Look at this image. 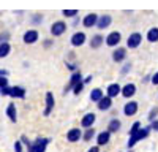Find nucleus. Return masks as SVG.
<instances>
[{
    "label": "nucleus",
    "instance_id": "7",
    "mask_svg": "<svg viewBox=\"0 0 158 152\" xmlns=\"http://www.w3.org/2000/svg\"><path fill=\"white\" fill-rule=\"evenodd\" d=\"M85 40H87V36H85V33L84 32H74L73 35H71V44L74 46V48H77V46H82L84 43H85Z\"/></svg>",
    "mask_w": 158,
    "mask_h": 152
},
{
    "label": "nucleus",
    "instance_id": "12",
    "mask_svg": "<svg viewBox=\"0 0 158 152\" xmlns=\"http://www.w3.org/2000/svg\"><path fill=\"white\" fill-rule=\"evenodd\" d=\"M120 94H122V87L118 86L117 82L109 84V86H108V89H106V95H108V97H111V98H114V97H117V95H120Z\"/></svg>",
    "mask_w": 158,
    "mask_h": 152
},
{
    "label": "nucleus",
    "instance_id": "18",
    "mask_svg": "<svg viewBox=\"0 0 158 152\" xmlns=\"http://www.w3.org/2000/svg\"><path fill=\"white\" fill-rule=\"evenodd\" d=\"M135 94H136V86H135L133 82H128V84H125V86L122 87V95H123L125 98L133 97Z\"/></svg>",
    "mask_w": 158,
    "mask_h": 152
},
{
    "label": "nucleus",
    "instance_id": "35",
    "mask_svg": "<svg viewBox=\"0 0 158 152\" xmlns=\"http://www.w3.org/2000/svg\"><path fill=\"white\" fill-rule=\"evenodd\" d=\"M152 84H153V86H158V71L152 76Z\"/></svg>",
    "mask_w": 158,
    "mask_h": 152
},
{
    "label": "nucleus",
    "instance_id": "20",
    "mask_svg": "<svg viewBox=\"0 0 158 152\" xmlns=\"http://www.w3.org/2000/svg\"><path fill=\"white\" fill-rule=\"evenodd\" d=\"M10 97L13 98H24L25 97V89L19 87V86H15L10 89Z\"/></svg>",
    "mask_w": 158,
    "mask_h": 152
},
{
    "label": "nucleus",
    "instance_id": "14",
    "mask_svg": "<svg viewBox=\"0 0 158 152\" xmlns=\"http://www.w3.org/2000/svg\"><path fill=\"white\" fill-rule=\"evenodd\" d=\"M127 59V49L125 48H117L114 53H112V60L117 62V63H120Z\"/></svg>",
    "mask_w": 158,
    "mask_h": 152
},
{
    "label": "nucleus",
    "instance_id": "24",
    "mask_svg": "<svg viewBox=\"0 0 158 152\" xmlns=\"http://www.w3.org/2000/svg\"><path fill=\"white\" fill-rule=\"evenodd\" d=\"M147 41L149 43H156L158 41V27H152L147 32Z\"/></svg>",
    "mask_w": 158,
    "mask_h": 152
},
{
    "label": "nucleus",
    "instance_id": "28",
    "mask_svg": "<svg viewBox=\"0 0 158 152\" xmlns=\"http://www.w3.org/2000/svg\"><path fill=\"white\" fill-rule=\"evenodd\" d=\"M84 86H85V82L84 81H81V82H77L74 87H73V92H74V95H79L82 92V89H84Z\"/></svg>",
    "mask_w": 158,
    "mask_h": 152
},
{
    "label": "nucleus",
    "instance_id": "23",
    "mask_svg": "<svg viewBox=\"0 0 158 152\" xmlns=\"http://www.w3.org/2000/svg\"><path fill=\"white\" fill-rule=\"evenodd\" d=\"M103 97H104V94H103L101 89H98V87H97V89H92V92H90V100H92V101L98 103Z\"/></svg>",
    "mask_w": 158,
    "mask_h": 152
},
{
    "label": "nucleus",
    "instance_id": "8",
    "mask_svg": "<svg viewBox=\"0 0 158 152\" xmlns=\"http://www.w3.org/2000/svg\"><path fill=\"white\" fill-rule=\"evenodd\" d=\"M81 81H82V74H81V71H74V73L71 74V78H70L68 86L65 87V94L70 92V91H73V87H74L77 82H81Z\"/></svg>",
    "mask_w": 158,
    "mask_h": 152
},
{
    "label": "nucleus",
    "instance_id": "19",
    "mask_svg": "<svg viewBox=\"0 0 158 152\" xmlns=\"http://www.w3.org/2000/svg\"><path fill=\"white\" fill-rule=\"evenodd\" d=\"M109 139H111V132L106 130V132H101L97 135V143L98 146H104V144H108L109 143Z\"/></svg>",
    "mask_w": 158,
    "mask_h": 152
},
{
    "label": "nucleus",
    "instance_id": "32",
    "mask_svg": "<svg viewBox=\"0 0 158 152\" xmlns=\"http://www.w3.org/2000/svg\"><path fill=\"white\" fill-rule=\"evenodd\" d=\"M8 86V79H6V76H0V89H3Z\"/></svg>",
    "mask_w": 158,
    "mask_h": 152
},
{
    "label": "nucleus",
    "instance_id": "13",
    "mask_svg": "<svg viewBox=\"0 0 158 152\" xmlns=\"http://www.w3.org/2000/svg\"><path fill=\"white\" fill-rule=\"evenodd\" d=\"M136 112H138V103H136V101H128V103L123 106V114L128 116V117L135 116Z\"/></svg>",
    "mask_w": 158,
    "mask_h": 152
},
{
    "label": "nucleus",
    "instance_id": "3",
    "mask_svg": "<svg viewBox=\"0 0 158 152\" xmlns=\"http://www.w3.org/2000/svg\"><path fill=\"white\" fill-rule=\"evenodd\" d=\"M142 43V35L139 32H133V33H130V36L127 38V46L130 49H136L139 48Z\"/></svg>",
    "mask_w": 158,
    "mask_h": 152
},
{
    "label": "nucleus",
    "instance_id": "36",
    "mask_svg": "<svg viewBox=\"0 0 158 152\" xmlns=\"http://www.w3.org/2000/svg\"><path fill=\"white\" fill-rule=\"evenodd\" d=\"M150 127H152V130H156V132H158V120H156V119L152 120V125H150Z\"/></svg>",
    "mask_w": 158,
    "mask_h": 152
},
{
    "label": "nucleus",
    "instance_id": "26",
    "mask_svg": "<svg viewBox=\"0 0 158 152\" xmlns=\"http://www.w3.org/2000/svg\"><path fill=\"white\" fill-rule=\"evenodd\" d=\"M10 51H11V46H10V43H8V41L0 43V59L6 57V56L10 54Z\"/></svg>",
    "mask_w": 158,
    "mask_h": 152
},
{
    "label": "nucleus",
    "instance_id": "40",
    "mask_svg": "<svg viewBox=\"0 0 158 152\" xmlns=\"http://www.w3.org/2000/svg\"><path fill=\"white\" fill-rule=\"evenodd\" d=\"M90 81H92V76H87V78H85V79H84V82H85V84H89V82H90Z\"/></svg>",
    "mask_w": 158,
    "mask_h": 152
},
{
    "label": "nucleus",
    "instance_id": "33",
    "mask_svg": "<svg viewBox=\"0 0 158 152\" xmlns=\"http://www.w3.org/2000/svg\"><path fill=\"white\" fill-rule=\"evenodd\" d=\"M10 89L11 87H3V89H0V95H10Z\"/></svg>",
    "mask_w": 158,
    "mask_h": 152
},
{
    "label": "nucleus",
    "instance_id": "22",
    "mask_svg": "<svg viewBox=\"0 0 158 152\" xmlns=\"http://www.w3.org/2000/svg\"><path fill=\"white\" fill-rule=\"evenodd\" d=\"M6 116L10 117V120H11V122H16V120H18V112H16V106L13 105V103H10V105H8V108H6Z\"/></svg>",
    "mask_w": 158,
    "mask_h": 152
},
{
    "label": "nucleus",
    "instance_id": "10",
    "mask_svg": "<svg viewBox=\"0 0 158 152\" xmlns=\"http://www.w3.org/2000/svg\"><path fill=\"white\" fill-rule=\"evenodd\" d=\"M54 105H56V100H54V95L52 92H46V108H44V116H49L54 109Z\"/></svg>",
    "mask_w": 158,
    "mask_h": 152
},
{
    "label": "nucleus",
    "instance_id": "34",
    "mask_svg": "<svg viewBox=\"0 0 158 152\" xmlns=\"http://www.w3.org/2000/svg\"><path fill=\"white\" fill-rule=\"evenodd\" d=\"M15 152H22V144H21V141H16V143H15Z\"/></svg>",
    "mask_w": 158,
    "mask_h": 152
},
{
    "label": "nucleus",
    "instance_id": "15",
    "mask_svg": "<svg viewBox=\"0 0 158 152\" xmlns=\"http://www.w3.org/2000/svg\"><path fill=\"white\" fill-rule=\"evenodd\" d=\"M81 138H82V132L79 130V129H71L67 133V139H68L70 143H77Z\"/></svg>",
    "mask_w": 158,
    "mask_h": 152
},
{
    "label": "nucleus",
    "instance_id": "1",
    "mask_svg": "<svg viewBox=\"0 0 158 152\" xmlns=\"http://www.w3.org/2000/svg\"><path fill=\"white\" fill-rule=\"evenodd\" d=\"M150 130H152V127H141V130H139L138 133L131 135V136H130V139H128V143H127L128 149H131V147H133L136 143H139L141 139H146V138L149 136Z\"/></svg>",
    "mask_w": 158,
    "mask_h": 152
},
{
    "label": "nucleus",
    "instance_id": "41",
    "mask_svg": "<svg viewBox=\"0 0 158 152\" xmlns=\"http://www.w3.org/2000/svg\"><path fill=\"white\" fill-rule=\"evenodd\" d=\"M51 44H52V41H51V40H46V43H44V46H46V48H49Z\"/></svg>",
    "mask_w": 158,
    "mask_h": 152
},
{
    "label": "nucleus",
    "instance_id": "25",
    "mask_svg": "<svg viewBox=\"0 0 158 152\" xmlns=\"http://www.w3.org/2000/svg\"><path fill=\"white\" fill-rule=\"evenodd\" d=\"M103 43H104V38H103L100 33H98V35H94V36H92V41H90V48L97 49V48H100Z\"/></svg>",
    "mask_w": 158,
    "mask_h": 152
},
{
    "label": "nucleus",
    "instance_id": "31",
    "mask_svg": "<svg viewBox=\"0 0 158 152\" xmlns=\"http://www.w3.org/2000/svg\"><path fill=\"white\" fill-rule=\"evenodd\" d=\"M156 114H158V108H153V109L150 111V114H149V120H150V122H152V120H155Z\"/></svg>",
    "mask_w": 158,
    "mask_h": 152
},
{
    "label": "nucleus",
    "instance_id": "37",
    "mask_svg": "<svg viewBox=\"0 0 158 152\" xmlns=\"http://www.w3.org/2000/svg\"><path fill=\"white\" fill-rule=\"evenodd\" d=\"M8 40V33H3V35H0V43H5Z\"/></svg>",
    "mask_w": 158,
    "mask_h": 152
},
{
    "label": "nucleus",
    "instance_id": "38",
    "mask_svg": "<svg viewBox=\"0 0 158 152\" xmlns=\"http://www.w3.org/2000/svg\"><path fill=\"white\" fill-rule=\"evenodd\" d=\"M87 152H100V146H94V147H90Z\"/></svg>",
    "mask_w": 158,
    "mask_h": 152
},
{
    "label": "nucleus",
    "instance_id": "30",
    "mask_svg": "<svg viewBox=\"0 0 158 152\" xmlns=\"http://www.w3.org/2000/svg\"><path fill=\"white\" fill-rule=\"evenodd\" d=\"M62 15H63V16H67V18H73V16L77 15V10H63V11H62Z\"/></svg>",
    "mask_w": 158,
    "mask_h": 152
},
{
    "label": "nucleus",
    "instance_id": "4",
    "mask_svg": "<svg viewBox=\"0 0 158 152\" xmlns=\"http://www.w3.org/2000/svg\"><path fill=\"white\" fill-rule=\"evenodd\" d=\"M106 44L108 46H111V48H115V46H118V43L122 41V35H120V32H117V30H114V32H111L108 36H106Z\"/></svg>",
    "mask_w": 158,
    "mask_h": 152
},
{
    "label": "nucleus",
    "instance_id": "17",
    "mask_svg": "<svg viewBox=\"0 0 158 152\" xmlns=\"http://www.w3.org/2000/svg\"><path fill=\"white\" fill-rule=\"evenodd\" d=\"M38 41V32L36 30H27L24 33V43L27 44H33Z\"/></svg>",
    "mask_w": 158,
    "mask_h": 152
},
{
    "label": "nucleus",
    "instance_id": "21",
    "mask_svg": "<svg viewBox=\"0 0 158 152\" xmlns=\"http://www.w3.org/2000/svg\"><path fill=\"white\" fill-rule=\"evenodd\" d=\"M120 127H122V122L118 120V119H112V120H109V124H108V130L111 132V133H117L118 130H120Z\"/></svg>",
    "mask_w": 158,
    "mask_h": 152
},
{
    "label": "nucleus",
    "instance_id": "42",
    "mask_svg": "<svg viewBox=\"0 0 158 152\" xmlns=\"http://www.w3.org/2000/svg\"><path fill=\"white\" fill-rule=\"evenodd\" d=\"M8 74V71H5V70H0V76H6Z\"/></svg>",
    "mask_w": 158,
    "mask_h": 152
},
{
    "label": "nucleus",
    "instance_id": "27",
    "mask_svg": "<svg viewBox=\"0 0 158 152\" xmlns=\"http://www.w3.org/2000/svg\"><path fill=\"white\" fill-rule=\"evenodd\" d=\"M94 136H95V130H94V127H90V129H85V133L82 135V139L84 141H90Z\"/></svg>",
    "mask_w": 158,
    "mask_h": 152
},
{
    "label": "nucleus",
    "instance_id": "9",
    "mask_svg": "<svg viewBox=\"0 0 158 152\" xmlns=\"http://www.w3.org/2000/svg\"><path fill=\"white\" fill-rule=\"evenodd\" d=\"M95 120H97L95 114L94 112H87L85 116L81 119V127H82V129H90V127H94Z\"/></svg>",
    "mask_w": 158,
    "mask_h": 152
},
{
    "label": "nucleus",
    "instance_id": "39",
    "mask_svg": "<svg viewBox=\"0 0 158 152\" xmlns=\"http://www.w3.org/2000/svg\"><path fill=\"white\" fill-rule=\"evenodd\" d=\"M130 67H131V65H130V63H127V65H123V68H122V73L125 74V73H127V71L130 70Z\"/></svg>",
    "mask_w": 158,
    "mask_h": 152
},
{
    "label": "nucleus",
    "instance_id": "2",
    "mask_svg": "<svg viewBox=\"0 0 158 152\" xmlns=\"http://www.w3.org/2000/svg\"><path fill=\"white\" fill-rule=\"evenodd\" d=\"M49 143H51L49 138H36L29 146V152H46V147Z\"/></svg>",
    "mask_w": 158,
    "mask_h": 152
},
{
    "label": "nucleus",
    "instance_id": "6",
    "mask_svg": "<svg viewBox=\"0 0 158 152\" xmlns=\"http://www.w3.org/2000/svg\"><path fill=\"white\" fill-rule=\"evenodd\" d=\"M65 30H67V24H65L63 21H56L54 24L51 25V33L54 36H60L65 33Z\"/></svg>",
    "mask_w": 158,
    "mask_h": 152
},
{
    "label": "nucleus",
    "instance_id": "16",
    "mask_svg": "<svg viewBox=\"0 0 158 152\" xmlns=\"http://www.w3.org/2000/svg\"><path fill=\"white\" fill-rule=\"evenodd\" d=\"M97 106H98V109L100 111H108V109H111V106H112V98L111 97H103L98 103H97Z\"/></svg>",
    "mask_w": 158,
    "mask_h": 152
},
{
    "label": "nucleus",
    "instance_id": "29",
    "mask_svg": "<svg viewBox=\"0 0 158 152\" xmlns=\"http://www.w3.org/2000/svg\"><path fill=\"white\" fill-rule=\"evenodd\" d=\"M139 130H141V122H135L133 125H131V129H130V136L135 135V133H138Z\"/></svg>",
    "mask_w": 158,
    "mask_h": 152
},
{
    "label": "nucleus",
    "instance_id": "11",
    "mask_svg": "<svg viewBox=\"0 0 158 152\" xmlns=\"http://www.w3.org/2000/svg\"><path fill=\"white\" fill-rule=\"evenodd\" d=\"M111 22H112L111 15H103V16H100V18H98L97 27H98L100 30H104V29H108L109 25H111Z\"/></svg>",
    "mask_w": 158,
    "mask_h": 152
},
{
    "label": "nucleus",
    "instance_id": "5",
    "mask_svg": "<svg viewBox=\"0 0 158 152\" xmlns=\"http://www.w3.org/2000/svg\"><path fill=\"white\" fill-rule=\"evenodd\" d=\"M98 18L100 16L97 15V13H89V15H85L84 19H82V25H84V27H87V29L95 27L97 22H98Z\"/></svg>",
    "mask_w": 158,
    "mask_h": 152
}]
</instances>
